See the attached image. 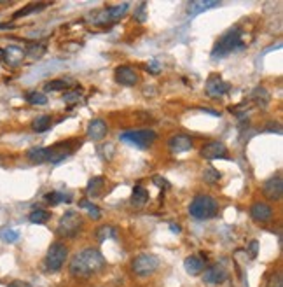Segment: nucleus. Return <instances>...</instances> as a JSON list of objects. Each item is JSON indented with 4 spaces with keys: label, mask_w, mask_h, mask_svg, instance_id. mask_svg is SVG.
I'll return each instance as SVG.
<instances>
[{
    "label": "nucleus",
    "mask_w": 283,
    "mask_h": 287,
    "mask_svg": "<svg viewBox=\"0 0 283 287\" xmlns=\"http://www.w3.org/2000/svg\"><path fill=\"white\" fill-rule=\"evenodd\" d=\"M25 58V51L18 46H9L5 49V61H7L9 65L16 67L18 63H21V60Z\"/></svg>",
    "instance_id": "nucleus-20"
},
{
    "label": "nucleus",
    "mask_w": 283,
    "mask_h": 287,
    "mask_svg": "<svg viewBox=\"0 0 283 287\" xmlns=\"http://www.w3.org/2000/svg\"><path fill=\"white\" fill-rule=\"evenodd\" d=\"M105 186V180L104 177H95L88 182V188H86V193L88 196H100L102 195V189Z\"/></svg>",
    "instance_id": "nucleus-23"
},
{
    "label": "nucleus",
    "mask_w": 283,
    "mask_h": 287,
    "mask_svg": "<svg viewBox=\"0 0 283 287\" xmlns=\"http://www.w3.org/2000/svg\"><path fill=\"white\" fill-rule=\"evenodd\" d=\"M25 98H27V102L32 105H46L47 104V96L38 91H28L27 95H25Z\"/></svg>",
    "instance_id": "nucleus-29"
},
{
    "label": "nucleus",
    "mask_w": 283,
    "mask_h": 287,
    "mask_svg": "<svg viewBox=\"0 0 283 287\" xmlns=\"http://www.w3.org/2000/svg\"><path fill=\"white\" fill-rule=\"evenodd\" d=\"M67 104H73V102H79L80 100V89H75V91H69L65 96H63Z\"/></svg>",
    "instance_id": "nucleus-36"
},
{
    "label": "nucleus",
    "mask_w": 283,
    "mask_h": 287,
    "mask_svg": "<svg viewBox=\"0 0 283 287\" xmlns=\"http://www.w3.org/2000/svg\"><path fill=\"white\" fill-rule=\"evenodd\" d=\"M149 200V191H147L143 186H135L133 188V195H131V203H133L135 207H143Z\"/></svg>",
    "instance_id": "nucleus-21"
},
{
    "label": "nucleus",
    "mask_w": 283,
    "mask_h": 287,
    "mask_svg": "<svg viewBox=\"0 0 283 287\" xmlns=\"http://www.w3.org/2000/svg\"><path fill=\"white\" fill-rule=\"evenodd\" d=\"M250 215H252V219H255L257 222H268V221H271V217H273V208L269 207L268 203L257 202V203H253L252 208H250Z\"/></svg>",
    "instance_id": "nucleus-15"
},
{
    "label": "nucleus",
    "mask_w": 283,
    "mask_h": 287,
    "mask_svg": "<svg viewBox=\"0 0 283 287\" xmlns=\"http://www.w3.org/2000/svg\"><path fill=\"white\" fill-rule=\"evenodd\" d=\"M46 200L51 203V205H58V203H63V202L70 203L72 202V196L65 195V193H60V191H53V193H49V195L46 196Z\"/></svg>",
    "instance_id": "nucleus-30"
},
{
    "label": "nucleus",
    "mask_w": 283,
    "mask_h": 287,
    "mask_svg": "<svg viewBox=\"0 0 283 287\" xmlns=\"http://www.w3.org/2000/svg\"><path fill=\"white\" fill-rule=\"evenodd\" d=\"M154 184H157L159 188H165V189H170V182L166 179H163V177H154Z\"/></svg>",
    "instance_id": "nucleus-37"
},
{
    "label": "nucleus",
    "mask_w": 283,
    "mask_h": 287,
    "mask_svg": "<svg viewBox=\"0 0 283 287\" xmlns=\"http://www.w3.org/2000/svg\"><path fill=\"white\" fill-rule=\"evenodd\" d=\"M49 4H46V2H40V4H28V5H25L23 9H19L18 12H14V16L12 18H23V16H28V14H32V12H40L42 9H46Z\"/></svg>",
    "instance_id": "nucleus-25"
},
{
    "label": "nucleus",
    "mask_w": 283,
    "mask_h": 287,
    "mask_svg": "<svg viewBox=\"0 0 283 287\" xmlns=\"http://www.w3.org/2000/svg\"><path fill=\"white\" fill-rule=\"evenodd\" d=\"M28 219H30L32 224H44V222H47L51 219V212L42 210V208H37V210H34L30 215H28Z\"/></svg>",
    "instance_id": "nucleus-28"
},
{
    "label": "nucleus",
    "mask_w": 283,
    "mask_h": 287,
    "mask_svg": "<svg viewBox=\"0 0 283 287\" xmlns=\"http://www.w3.org/2000/svg\"><path fill=\"white\" fill-rule=\"evenodd\" d=\"M126 11H128L126 2H124V4L114 5V7H107V11H104V14H102V18H100L98 21L100 23H104V21H117V19H121L126 14Z\"/></svg>",
    "instance_id": "nucleus-17"
},
{
    "label": "nucleus",
    "mask_w": 283,
    "mask_h": 287,
    "mask_svg": "<svg viewBox=\"0 0 283 287\" xmlns=\"http://www.w3.org/2000/svg\"><path fill=\"white\" fill-rule=\"evenodd\" d=\"M44 53H46V46H44V44H38V42L28 44L27 49H25V56L32 58V60H35V58H40Z\"/></svg>",
    "instance_id": "nucleus-27"
},
{
    "label": "nucleus",
    "mask_w": 283,
    "mask_h": 287,
    "mask_svg": "<svg viewBox=\"0 0 283 287\" xmlns=\"http://www.w3.org/2000/svg\"><path fill=\"white\" fill-rule=\"evenodd\" d=\"M80 228H82V217L75 210H69L63 214L62 221L58 224V235H62V237H75Z\"/></svg>",
    "instance_id": "nucleus-6"
},
{
    "label": "nucleus",
    "mask_w": 283,
    "mask_h": 287,
    "mask_svg": "<svg viewBox=\"0 0 283 287\" xmlns=\"http://www.w3.org/2000/svg\"><path fill=\"white\" fill-rule=\"evenodd\" d=\"M262 191H264V196L268 200H273V202L280 200L283 195V179L280 175L268 179L262 186Z\"/></svg>",
    "instance_id": "nucleus-9"
},
{
    "label": "nucleus",
    "mask_w": 283,
    "mask_h": 287,
    "mask_svg": "<svg viewBox=\"0 0 283 287\" xmlns=\"http://www.w3.org/2000/svg\"><path fill=\"white\" fill-rule=\"evenodd\" d=\"M133 272L138 277H147L150 273H154L159 266V259L152 254H140L133 259Z\"/></svg>",
    "instance_id": "nucleus-7"
},
{
    "label": "nucleus",
    "mask_w": 283,
    "mask_h": 287,
    "mask_svg": "<svg viewBox=\"0 0 283 287\" xmlns=\"http://www.w3.org/2000/svg\"><path fill=\"white\" fill-rule=\"evenodd\" d=\"M51 124H53L51 116H40V118H37L34 123H32V128H34L35 131H38V133H42V131L49 130Z\"/></svg>",
    "instance_id": "nucleus-26"
},
{
    "label": "nucleus",
    "mask_w": 283,
    "mask_h": 287,
    "mask_svg": "<svg viewBox=\"0 0 283 287\" xmlns=\"http://www.w3.org/2000/svg\"><path fill=\"white\" fill-rule=\"evenodd\" d=\"M47 153H49V156H47L49 163H60L72 153V149H70V144H56L53 147H47Z\"/></svg>",
    "instance_id": "nucleus-16"
},
{
    "label": "nucleus",
    "mask_w": 283,
    "mask_h": 287,
    "mask_svg": "<svg viewBox=\"0 0 283 287\" xmlns=\"http://www.w3.org/2000/svg\"><path fill=\"white\" fill-rule=\"evenodd\" d=\"M79 205L82 208H86V210L89 212V215H91L93 219H100V215H102V214H100V210H98V207H96L95 203L89 202V200H80Z\"/></svg>",
    "instance_id": "nucleus-33"
},
{
    "label": "nucleus",
    "mask_w": 283,
    "mask_h": 287,
    "mask_svg": "<svg viewBox=\"0 0 283 287\" xmlns=\"http://www.w3.org/2000/svg\"><path fill=\"white\" fill-rule=\"evenodd\" d=\"M96 237H98L100 242L107 240V238H114L115 237V228L107 226V224H105V226L98 228V231H96Z\"/></svg>",
    "instance_id": "nucleus-32"
},
{
    "label": "nucleus",
    "mask_w": 283,
    "mask_h": 287,
    "mask_svg": "<svg viewBox=\"0 0 283 287\" xmlns=\"http://www.w3.org/2000/svg\"><path fill=\"white\" fill-rule=\"evenodd\" d=\"M104 266L105 259L98 249H84L73 256L72 263H70V273L73 277L88 279V277L98 273L100 270H104Z\"/></svg>",
    "instance_id": "nucleus-1"
},
{
    "label": "nucleus",
    "mask_w": 283,
    "mask_h": 287,
    "mask_svg": "<svg viewBox=\"0 0 283 287\" xmlns=\"http://www.w3.org/2000/svg\"><path fill=\"white\" fill-rule=\"evenodd\" d=\"M220 2H215V0H194L189 4V14L191 16H198L201 12L208 11V9H213V7H218Z\"/></svg>",
    "instance_id": "nucleus-18"
},
{
    "label": "nucleus",
    "mask_w": 283,
    "mask_h": 287,
    "mask_svg": "<svg viewBox=\"0 0 283 287\" xmlns=\"http://www.w3.org/2000/svg\"><path fill=\"white\" fill-rule=\"evenodd\" d=\"M203 180L208 184H215L220 180V172H217L215 168H212V166H208L207 170L203 172Z\"/></svg>",
    "instance_id": "nucleus-34"
},
{
    "label": "nucleus",
    "mask_w": 283,
    "mask_h": 287,
    "mask_svg": "<svg viewBox=\"0 0 283 287\" xmlns=\"http://www.w3.org/2000/svg\"><path fill=\"white\" fill-rule=\"evenodd\" d=\"M229 89H231L229 82H226V81L218 76H212L207 81V95L212 96V98H220L226 93H229Z\"/></svg>",
    "instance_id": "nucleus-8"
},
{
    "label": "nucleus",
    "mask_w": 283,
    "mask_h": 287,
    "mask_svg": "<svg viewBox=\"0 0 283 287\" xmlns=\"http://www.w3.org/2000/svg\"><path fill=\"white\" fill-rule=\"evenodd\" d=\"M226 279H227V272L222 266H218V264L203 270V280L207 284H212V286H218V284H222Z\"/></svg>",
    "instance_id": "nucleus-13"
},
{
    "label": "nucleus",
    "mask_w": 283,
    "mask_h": 287,
    "mask_svg": "<svg viewBox=\"0 0 283 287\" xmlns=\"http://www.w3.org/2000/svg\"><path fill=\"white\" fill-rule=\"evenodd\" d=\"M168 147H170V151L175 154L187 153V151L192 149V138L189 137V135H184V133L173 135L168 142Z\"/></svg>",
    "instance_id": "nucleus-11"
},
{
    "label": "nucleus",
    "mask_w": 283,
    "mask_h": 287,
    "mask_svg": "<svg viewBox=\"0 0 283 287\" xmlns=\"http://www.w3.org/2000/svg\"><path fill=\"white\" fill-rule=\"evenodd\" d=\"M184 268L189 275H199V273H203V270H205V259L199 256H189L187 259L184 261Z\"/></svg>",
    "instance_id": "nucleus-19"
},
{
    "label": "nucleus",
    "mask_w": 283,
    "mask_h": 287,
    "mask_svg": "<svg viewBox=\"0 0 283 287\" xmlns=\"http://www.w3.org/2000/svg\"><path fill=\"white\" fill-rule=\"evenodd\" d=\"M67 256H69V249H67V245L63 242H54L51 244L49 250L46 254V268L49 272H58V270L62 268L63 263H65Z\"/></svg>",
    "instance_id": "nucleus-5"
},
{
    "label": "nucleus",
    "mask_w": 283,
    "mask_h": 287,
    "mask_svg": "<svg viewBox=\"0 0 283 287\" xmlns=\"http://www.w3.org/2000/svg\"><path fill=\"white\" fill-rule=\"evenodd\" d=\"M105 135H107V123H105L104 119H93V121L89 123L86 137L93 142H98V140H102Z\"/></svg>",
    "instance_id": "nucleus-14"
},
{
    "label": "nucleus",
    "mask_w": 283,
    "mask_h": 287,
    "mask_svg": "<svg viewBox=\"0 0 283 287\" xmlns=\"http://www.w3.org/2000/svg\"><path fill=\"white\" fill-rule=\"evenodd\" d=\"M9 287H32V286L27 282H23V280H14V282L9 284Z\"/></svg>",
    "instance_id": "nucleus-40"
},
{
    "label": "nucleus",
    "mask_w": 283,
    "mask_h": 287,
    "mask_svg": "<svg viewBox=\"0 0 283 287\" xmlns=\"http://www.w3.org/2000/svg\"><path fill=\"white\" fill-rule=\"evenodd\" d=\"M114 76H115V81L121 86H135L138 82V74L135 72V69H131L128 65L117 67Z\"/></svg>",
    "instance_id": "nucleus-12"
},
{
    "label": "nucleus",
    "mask_w": 283,
    "mask_h": 287,
    "mask_svg": "<svg viewBox=\"0 0 283 287\" xmlns=\"http://www.w3.org/2000/svg\"><path fill=\"white\" fill-rule=\"evenodd\" d=\"M27 156L32 163H37L38 165V163H46L49 153H47V147H34V149L28 151Z\"/></svg>",
    "instance_id": "nucleus-22"
},
{
    "label": "nucleus",
    "mask_w": 283,
    "mask_h": 287,
    "mask_svg": "<svg viewBox=\"0 0 283 287\" xmlns=\"http://www.w3.org/2000/svg\"><path fill=\"white\" fill-rule=\"evenodd\" d=\"M245 49V44H243V32L241 28L234 27L231 30H227L226 34L218 39V42L213 46L212 51V58H224L231 53H236V51Z\"/></svg>",
    "instance_id": "nucleus-2"
},
{
    "label": "nucleus",
    "mask_w": 283,
    "mask_h": 287,
    "mask_svg": "<svg viewBox=\"0 0 283 287\" xmlns=\"http://www.w3.org/2000/svg\"><path fill=\"white\" fill-rule=\"evenodd\" d=\"M157 135L154 133L152 130H131V131H124L121 133V140L130 144V146H135L138 149H147L154 144Z\"/></svg>",
    "instance_id": "nucleus-4"
},
{
    "label": "nucleus",
    "mask_w": 283,
    "mask_h": 287,
    "mask_svg": "<svg viewBox=\"0 0 283 287\" xmlns=\"http://www.w3.org/2000/svg\"><path fill=\"white\" fill-rule=\"evenodd\" d=\"M257 247H259V242H257V240L250 242V256H252V257L257 256Z\"/></svg>",
    "instance_id": "nucleus-39"
},
{
    "label": "nucleus",
    "mask_w": 283,
    "mask_h": 287,
    "mask_svg": "<svg viewBox=\"0 0 283 287\" xmlns=\"http://www.w3.org/2000/svg\"><path fill=\"white\" fill-rule=\"evenodd\" d=\"M201 156L205 160H218V158H227V147L218 140H212L201 147Z\"/></svg>",
    "instance_id": "nucleus-10"
},
{
    "label": "nucleus",
    "mask_w": 283,
    "mask_h": 287,
    "mask_svg": "<svg viewBox=\"0 0 283 287\" xmlns=\"http://www.w3.org/2000/svg\"><path fill=\"white\" fill-rule=\"evenodd\" d=\"M73 86L72 79H54L46 84V91H62V89H69Z\"/></svg>",
    "instance_id": "nucleus-24"
},
{
    "label": "nucleus",
    "mask_w": 283,
    "mask_h": 287,
    "mask_svg": "<svg viewBox=\"0 0 283 287\" xmlns=\"http://www.w3.org/2000/svg\"><path fill=\"white\" fill-rule=\"evenodd\" d=\"M252 98L255 100V104L260 105V107L268 105V102H269V95H268V91H266L264 88H257L255 91L252 93Z\"/></svg>",
    "instance_id": "nucleus-31"
},
{
    "label": "nucleus",
    "mask_w": 283,
    "mask_h": 287,
    "mask_svg": "<svg viewBox=\"0 0 283 287\" xmlns=\"http://www.w3.org/2000/svg\"><path fill=\"white\" fill-rule=\"evenodd\" d=\"M0 237H2V240L4 242H9V244H14L16 240L19 238V233L16 230H2L0 231Z\"/></svg>",
    "instance_id": "nucleus-35"
},
{
    "label": "nucleus",
    "mask_w": 283,
    "mask_h": 287,
    "mask_svg": "<svg viewBox=\"0 0 283 287\" xmlns=\"http://www.w3.org/2000/svg\"><path fill=\"white\" fill-rule=\"evenodd\" d=\"M217 210H218L217 202L208 195H198L191 202V207H189V214L194 219H201V221L213 217L217 214Z\"/></svg>",
    "instance_id": "nucleus-3"
},
{
    "label": "nucleus",
    "mask_w": 283,
    "mask_h": 287,
    "mask_svg": "<svg viewBox=\"0 0 283 287\" xmlns=\"http://www.w3.org/2000/svg\"><path fill=\"white\" fill-rule=\"evenodd\" d=\"M143 9H145V4H140V9L135 12V16H137L138 21H145V12H143Z\"/></svg>",
    "instance_id": "nucleus-38"
},
{
    "label": "nucleus",
    "mask_w": 283,
    "mask_h": 287,
    "mask_svg": "<svg viewBox=\"0 0 283 287\" xmlns=\"http://www.w3.org/2000/svg\"><path fill=\"white\" fill-rule=\"evenodd\" d=\"M2 61H5V49L0 47V63H2Z\"/></svg>",
    "instance_id": "nucleus-41"
}]
</instances>
